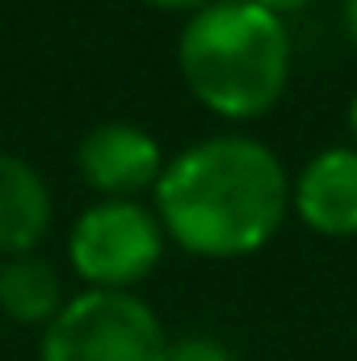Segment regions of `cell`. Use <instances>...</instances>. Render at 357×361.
Returning <instances> with one entry per match:
<instances>
[{
    "label": "cell",
    "instance_id": "10",
    "mask_svg": "<svg viewBox=\"0 0 357 361\" xmlns=\"http://www.w3.org/2000/svg\"><path fill=\"white\" fill-rule=\"evenodd\" d=\"M143 4L164 8V13H185V17H193V13H202L206 4H214V0H143Z\"/></svg>",
    "mask_w": 357,
    "mask_h": 361
},
{
    "label": "cell",
    "instance_id": "8",
    "mask_svg": "<svg viewBox=\"0 0 357 361\" xmlns=\"http://www.w3.org/2000/svg\"><path fill=\"white\" fill-rule=\"evenodd\" d=\"M68 290L63 273L42 252H21L0 261V315H8L21 328H51V319L63 311Z\"/></svg>",
    "mask_w": 357,
    "mask_h": 361
},
{
    "label": "cell",
    "instance_id": "11",
    "mask_svg": "<svg viewBox=\"0 0 357 361\" xmlns=\"http://www.w3.org/2000/svg\"><path fill=\"white\" fill-rule=\"evenodd\" d=\"M253 4H261V8L277 13V17H290V13H303L311 0H253Z\"/></svg>",
    "mask_w": 357,
    "mask_h": 361
},
{
    "label": "cell",
    "instance_id": "12",
    "mask_svg": "<svg viewBox=\"0 0 357 361\" xmlns=\"http://www.w3.org/2000/svg\"><path fill=\"white\" fill-rule=\"evenodd\" d=\"M341 17H345V34H349V42L357 47V0H345V4H341Z\"/></svg>",
    "mask_w": 357,
    "mask_h": 361
},
{
    "label": "cell",
    "instance_id": "7",
    "mask_svg": "<svg viewBox=\"0 0 357 361\" xmlns=\"http://www.w3.org/2000/svg\"><path fill=\"white\" fill-rule=\"evenodd\" d=\"M51 219H55V197L47 177L30 160L0 152V261L38 252V244L51 231Z\"/></svg>",
    "mask_w": 357,
    "mask_h": 361
},
{
    "label": "cell",
    "instance_id": "13",
    "mask_svg": "<svg viewBox=\"0 0 357 361\" xmlns=\"http://www.w3.org/2000/svg\"><path fill=\"white\" fill-rule=\"evenodd\" d=\"M345 122H349V135H353V147H357V89L349 97V114H345Z\"/></svg>",
    "mask_w": 357,
    "mask_h": 361
},
{
    "label": "cell",
    "instance_id": "6",
    "mask_svg": "<svg viewBox=\"0 0 357 361\" xmlns=\"http://www.w3.org/2000/svg\"><path fill=\"white\" fill-rule=\"evenodd\" d=\"M290 214L324 235L353 240L357 235V147H324L290 177Z\"/></svg>",
    "mask_w": 357,
    "mask_h": 361
},
{
    "label": "cell",
    "instance_id": "1",
    "mask_svg": "<svg viewBox=\"0 0 357 361\" xmlns=\"http://www.w3.org/2000/svg\"><path fill=\"white\" fill-rule=\"evenodd\" d=\"M152 210L181 252L244 261L282 231L290 214V173L253 135H210L169 156L152 189Z\"/></svg>",
    "mask_w": 357,
    "mask_h": 361
},
{
    "label": "cell",
    "instance_id": "4",
    "mask_svg": "<svg viewBox=\"0 0 357 361\" xmlns=\"http://www.w3.org/2000/svg\"><path fill=\"white\" fill-rule=\"evenodd\" d=\"M169 235L143 202H92L68 231V265L85 290H135L160 269Z\"/></svg>",
    "mask_w": 357,
    "mask_h": 361
},
{
    "label": "cell",
    "instance_id": "9",
    "mask_svg": "<svg viewBox=\"0 0 357 361\" xmlns=\"http://www.w3.org/2000/svg\"><path fill=\"white\" fill-rule=\"evenodd\" d=\"M169 361H236V357H231V349L219 336L193 332V336H177L169 345Z\"/></svg>",
    "mask_w": 357,
    "mask_h": 361
},
{
    "label": "cell",
    "instance_id": "5",
    "mask_svg": "<svg viewBox=\"0 0 357 361\" xmlns=\"http://www.w3.org/2000/svg\"><path fill=\"white\" fill-rule=\"evenodd\" d=\"M164 164L160 139L135 122H97L76 143V173L101 202H139L156 189Z\"/></svg>",
    "mask_w": 357,
    "mask_h": 361
},
{
    "label": "cell",
    "instance_id": "2",
    "mask_svg": "<svg viewBox=\"0 0 357 361\" xmlns=\"http://www.w3.org/2000/svg\"><path fill=\"white\" fill-rule=\"evenodd\" d=\"M177 68L202 109L223 122H257L290 85L294 38L286 17L253 0H214L185 17Z\"/></svg>",
    "mask_w": 357,
    "mask_h": 361
},
{
    "label": "cell",
    "instance_id": "3",
    "mask_svg": "<svg viewBox=\"0 0 357 361\" xmlns=\"http://www.w3.org/2000/svg\"><path fill=\"white\" fill-rule=\"evenodd\" d=\"M169 332L135 290H80L42 328L38 361H169Z\"/></svg>",
    "mask_w": 357,
    "mask_h": 361
}]
</instances>
